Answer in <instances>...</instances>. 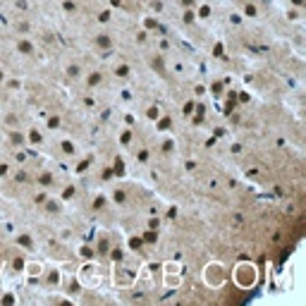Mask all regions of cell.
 I'll return each instance as SVG.
<instances>
[{"label":"cell","instance_id":"obj_1","mask_svg":"<svg viewBox=\"0 0 306 306\" xmlns=\"http://www.w3.org/2000/svg\"><path fill=\"white\" fill-rule=\"evenodd\" d=\"M96 43L101 46V48H110V46H113V43H110V38H108V36H98V38H96Z\"/></svg>","mask_w":306,"mask_h":306},{"label":"cell","instance_id":"obj_2","mask_svg":"<svg viewBox=\"0 0 306 306\" xmlns=\"http://www.w3.org/2000/svg\"><path fill=\"white\" fill-rule=\"evenodd\" d=\"M19 50H22V53H31V43H29V41H19Z\"/></svg>","mask_w":306,"mask_h":306},{"label":"cell","instance_id":"obj_3","mask_svg":"<svg viewBox=\"0 0 306 306\" xmlns=\"http://www.w3.org/2000/svg\"><path fill=\"white\" fill-rule=\"evenodd\" d=\"M19 244H22V246H26V249H29V246H31V239H29L26 234H22V237H19Z\"/></svg>","mask_w":306,"mask_h":306},{"label":"cell","instance_id":"obj_4","mask_svg":"<svg viewBox=\"0 0 306 306\" xmlns=\"http://www.w3.org/2000/svg\"><path fill=\"white\" fill-rule=\"evenodd\" d=\"M67 74H70V77H79V67H67Z\"/></svg>","mask_w":306,"mask_h":306},{"label":"cell","instance_id":"obj_5","mask_svg":"<svg viewBox=\"0 0 306 306\" xmlns=\"http://www.w3.org/2000/svg\"><path fill=\"white\" fill-rule=\"evenodd\" d=\"M98 82H101V74L93 72V74H91V79H88V84H98Z\"/></svg>","mask_w":306,"mask_h":306},{"label":"cell","instance_id":"obj_6","mask_svg":"<svg viewBox=\"0 0 306 306\" xmlns=\"http://www.w3.org/2000/svg\"><path fill=\"white\" fill-rule=\"evenodd\" d=\"M62 149H65V151H67V153H74V146H72V144H70V141H65V144H62Z\"/></svg>","mask_w":306,"mask_h":306},{"label":"cell","instance_id":"obj_7","mask_svg":"<svg viewBox=\"0 0 306 306\" xmlns=\"http://www.w3.org/2000/svg\"><path fill=\"white\" fill-rule=\"evenodd\" d=\"M149 117L155 120V117H158V108H149Z\"/></svg>","mask_w":306,"mask_h":306},{"label":"cell","instance_id":"obj_8","mask_svg":"<svg viewBox=\"0 0 306 306\" xmlns=\"http://www.w3.org/2000/svg\"><path fill=\"white\" fill-rule=\"evenodd\" d=\"M117 74H120V77H127V74H129V70H127V67H117Z\"/></svg>","mask_w":306,"mask_h":306},{"label":"cell","instance_id":"obj_9","mask_svg":"<svg viewBox=\"0 0 306 306\" xmlns=\"http://www.w3.org/2000/svg\"><path fill=\"white\" fill-rule=\"evenodd\" d=\"M12 141H15V144H22V134L15 132V134H12Z\"/></svg>","mask_w":306,"mask_h":306},{"label":"cell","instance_id":"obj_10","mask_svg":"<svg viewBox=\"0 0 306 306\" xmlns=\"http://www.w3.org/2000/svg\"><path fill=\"white\" fill-rule=\"evenodd\" d=\"M246 15H256V7L254 5H246Z\"/></svg>","mask_w":306,"mask_h":306},{"label":"cell","instance_id":"obj_11","mask_svg":"<svg viewBox=\"0 0 306 306\" xmlns=\"http://www.w3.org/2000/svg\"><path fill=\"white\" fill-rule=\"evenodd\" d=\"M31 141H41V134H38V132H31Z\"/></svg>","mask_w":306,"mask_h":306},{"label":"cell","instance_id":"obj_12","mask_svg":"<svg viewBox=\"0 0 306 306\" xmlns=\"http://www.w3.org/2000/svg\"><path fill=\"white\" fill-rule=\"evenodd\" d=\"M48 124H50V127H57V124H60V120H57V117H50V122H48Z\"/></svg>","mask_w":306,"mask_h":306},{"label":"cell","instance_id":"obj_13","mask_svg":"<svg viewBox=\"0 0 306 306\" xmlns=\"http://www.w3.org/2000/svg\"><path fill=\"white\" fill-rule=\"evenodd\" d=\"M129 244H132V249H136V246H141V239H132Z\"/></svg>","mask_w":306,"mask_h":306},{"label":"cell","instance_id":"obj_14","mask_svg":"<svg viewBox=\"0 0 306 306\" xmlns=\"http://www.w3.org/2000/svg\"><path fill=\"white\" fill-rule=\"evenodd\" d=\"M182 5H187V7H189V5H194V0H182Z\"/></svg>","mask_w":306,"mask_h":306},{"label":"cell","instance_id":"obj_15","mask_svg":"<svg viewBox=\"0 0 306 306\" xmlns=\"http://www.w3.org/2000/svg\"><path fill=\"white\" fill-rule=\"evenodd\" d=\"M292 3H294V5H301V3H304V0H292Z\"/></svg>","mask_w":306,"mask_h":306},{"label":"cell","instance_id":"obj_16","mask_svg":"<svg viewBox=\"0 0 306 306\" xmlns=\"http://www.w3.org/2000/svg\"><path fill=\"white\" fill-rule=\"evenodd\" d=\"M0 79H3V70H0Z\"/></svg>","mask_w":306,"mask_h":306}]
</instances>
